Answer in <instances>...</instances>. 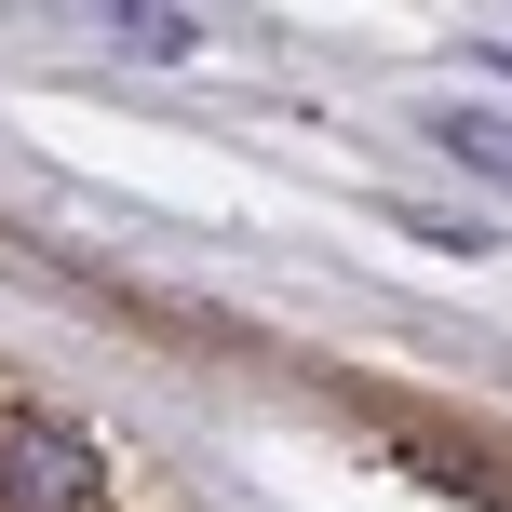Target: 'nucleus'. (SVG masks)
<instances>
[{
    "label": "nucleus",
    "mask_w": 512,
    "mask_h": 512,
    "mask_svg": "<svg viewBox=\"0 0 512 512\" xmlns=\"http://www.w3.org/2000/svg\"><path fill=\"white\" fill-rule=\"evenodd\" d=\"M95 499H108V472L68 418H41V405L0 418V512H95Z\"/></svg>",
    "instance_id": "nucleus-1"
},
{
    "label": "nucleus",
    "mask_w": 512,
    "mask_h": 512,
    "mask_svg": "<svg viewBox=\"0 0 512 512\" xmlns=\"http://www.w3.org/2000/svg\"><path fill=\"white\" fill-rule=\"evenodd\" d=\"M216 14H189V0H135V14H108V41L135 54V68H176V54H203Z\"/></svg>",
    "instance_id": "nucleus-2"
},
{
    "label": "nucleus",
    "mask_w": 512,
    "mask_h": 512,
    "mask_svg": "<svg viewBox=\"0 0 512 512\" xmlns=\"http://www.w3.org/2000/svg\"><path fill=\"white\" fill-rule=\"evenodd\" d=\"M445 162H472V176L512 189V108H445Z\"/></svg>",
    "instance_id": "nucleus-3"
},
{
    "label": "nucleus",
    "mask_w": 512,
    "mask_h": 512,
    "mask_svg": "<svg viewBox=\"0 0 512 512\" xmlns=\"http://www.w3.org/2000/svg\"><path fill=\"white\" fill-rule=\"evenodd\" d=\"M486 81H512V41H486Z\"/></svg>",
    "instance_id": "nucleus-4"
}]
</instances>
